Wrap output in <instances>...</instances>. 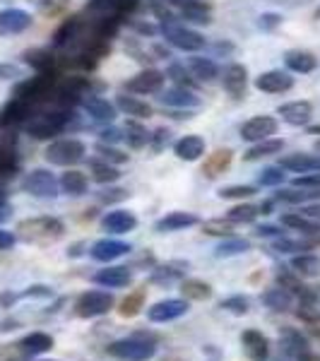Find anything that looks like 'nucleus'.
<instances>
[{
  "instance_id": "nucleus-1",
  "label": "nucleus",
  "mask_w": 320,
  "mask_h": 361,
  "mask_svg": "<svg viewBox=\"0 0 320 361\" xmlns=\"http://www.w3.org/2000/svg\"><path fill=\"white\" fill-rule=\"evenodd\" d=\"M70 118H73V114H70L68 109L39 114L27 123V133L32 137H37V140H49V137L58 135V133H61L63 128L70 123Z\"/></svg>"
},
{
  "instance_id": "nucleus-2",
  "label": "nucleus",
  "mask_w": 320,
  "mask_h": 361,
  "mask_svg": "<svg viewBox=\"0 0 320 361\" xmlns=\"http://www.w3.org/2000/svg\"><path fill=\"white\" fill-rule=\"evenodd\" d=\"M85 145L75 137H66V140H56L46 147V159L56 166H73L78 161L85 159Z\"/></svg>"
},
{
  "instance_id": "nucleus-3",
  "label": "nucleus",
  "mask_w": 320,
  "mask_h": 361,
  "mask_svg": "<svg viewBox=\"0 0 320 361\" xmlns=\"http://www.w3.org/2000/svg\"><path fill=\"white\" fill-rule=\"evenodd\" d=\"M161 34H164V39L168 44L176 46V49H181V51H190V54H193V51L205 49V39H202V34L178 25L176 20L161 22Z\"/></svg>"
},
{
  "instance_id": "nucleus-4",
  "label": "nucleus",
  "mask_w": 320,
  "mask_h": 361,
  "mask_svg": "<svg viewBox=\"0 0 320 361\" xmlns=\"http://www.w3.org/2000/svg\"><path fill=\"white\" fill-rule=\"evenodd\" d=\"M109 354L123 361H147L154 357V345L140 337H125V340H116L109 345Z\"/></svg>"
},
{
  "instance_id": "nucleus-5",
  "label": "nucleus",
  "mask_w": 320,
  "mask_h": 361,
  "mask_svg": "<svg viewBox=\"0 0 320 361\" xmlns=\"http://www.w3.org/2000/svg\"><path fill=\"white\" fill-rule=\"evenodd\" d=\"M22 188L34 197H56L58 195V180L49 169H34L29 171L25 180H22Z\"/></svg>"
},
{
  "instance_id": "nucleus-6",
  "label": "nucleus",
  "mask_w": 320,
  "mask_h": 361,
  "mask_svg": "<svg viewBox=\"0 0 320 361\" xmlns=\"http://www.w3.org/2000/svg\"><path fill=\"white\" fill-rule=\"evenodd\" d=\"M113 306V296L109 292H87L80 296L78 301V313L82 318H97V316H104L109 308Z\"/></svg>"
},
{
  "instance_id": "nucleus-7",
  "label": "nucleus",
  "mask_w": 320,
  "mask_h": 361,
  "mask_svg": "<svg viewBox=\"0 0 320 361\" xmlns=\"http://www.w3.org/2000/svg\"><path fill=\"white\" fill-rule=\"evenodd\" d=\"M277 133V121L272 116H253L251 121L241 126V137L246 142H260V140H267Z\"/></svg>"
},
{
  "instance_id": "nucleus-8",
  "label": "nucleus",
  "mask_w": 320,
  "mask_h": 361,
  "mask_svg": "<svg viewBox=\"0 0 320 361\" xmlns=\"http://www.w3.org/2000/svg\"><path fill=\"white\" fill-rule=\"evenodd\" d=\"M54 85V75L49 73V70H44V73H39L37 78L27 80V82H22L20 87L15 90V97L25 99V102L34 104L37 99H42L46 92H49V87Z\"/></svg>"
},
{
  "instance_id": "nucleus-9",
  "label": "nucleus",
  "mask_w": 320,
  "mask_h": 361,
  "mask_svg": "<svg viewBox=\"0 0 320 361\" xmlns=\"http://www.w3.org/2000/svg\"><path fill=\"white\" fill-rule=\"evenodd\" d=\"M255 87L265 94H282V92L294 87V78L289 73H282V70H267L255 80Z\"/></svg>"
},
{
  "instance_id": "nucleus-10",
  "label": "nucleus",
  "mask_w": 320,
  "mask_h": 361,
  "mask_svg": "<svg viewBox=\"0 0 320 361\" xmlns=\"http://www.w3.org/2000/svg\"><path fill=\"white\" fill-rule=\"evenodd\" d=\"M128 90L135 92V94H154L164 87V73L159 70H142L135 78L128 80Z\"/></svg>"
},
{
  "instance_id": "nucleus-11",
  "label": "nucleus",
  "mask_w": 320,
  "mask_h": 361,
  "mask_svg": "<svg viewBox=\"0 0 320 361\" xmlns=\"http://www.w3.org/2000/svg\"><path fill=\"white\" fill-rule=\"evenodd\" d=\"M185 311H188V304H185V301L166 299V301H159V304H154L152 308H149L147 318L152 320V323H168V320L181 318Z\"/></svg>"
},
{
  "instance_id": "nucleus-12",
  "label": "nucleus",
  "mask_w": 320,
  "mask_h": 361,
  "mask_svg": "<svg viewBox=\"0 0 320 361\" xmlns=\"http://www.w3.org/2000/svg\"><path fill=\"white\" fill-rule=\"evenodd\" d=\"M137 226V219L133 212L128 209H113L109 212L106 217L101 219V229L104 231H111V234H128Z\"/></svg>"
},
{
  "instance_id": "nucleus-13",
  "label": "nucleus",
  "mask_w": 320,
  "mask_h": 361,
  "mask_svg": "<svg viewBox=\"0 0 320 361\" xmlns=\"http://www.w3.org/2000/svg\"><path fill=\"white\" fill-rule=\"evenodd\" d=\"M29 27H32V15L25 10L10 8L0 13V34H20Z\"/></svg>"
},
{
  "instance_id": "nucleus-14",
  "label": "nucleus",
  "mask_w": 320,
  "mask_h": 361,
  "mask_svg": "<svg viewBox=\"0 0 320 361\" xmlns=\"http://www.w3.org/2000/svg\"><path fill=\"white\" fill-rule=\"evenodd\" d=\"M277 114L287 121L289 126H306L313 118V106L308 102H289L277 109Z\"/></svg>"
},
{
  "instance_id": "nucleus-15",
  "label": "nucleus",
  "mask_w": 320,
  "mask_h": 361,
  "mask_svg": "<svg viewBox=\"0 0 320 361\" xmlns=\"http://www.w3.org/2000/svg\"><path fill=\"white\" fill-rule=\"evenodd\" d=\"M130 246L128 243H121V241H113V238H101L92 246V258L99 260V263H111V260L121 258L125 255Z\"/></svg>"
},
{
  "instance_id": "nucleus-16",
  "label": "nucleus",
  "mask_w": 320,
  "mask_h": 361,
  "mask_svg": "<svg viewBox=\"0 0 320 361\" xmlns=\"http://www.w3.org/2000/svg\"><path fill=\"white\" fill-rule=\"evenodd\" d=\"M173 152L183 161H195L205 154V140L200 135H185L173 145Z\"/></svg>"
},
{
  "instance_id": "nucleus-17",
  "label": "nucleus",
  "mask_w": 320,
  "mask_h": 361,
  "mask_svg": "<svg viewBox=\"0 0 320 361\" xmlns=\"http://www.w3.org/2000/svg\"><path fill=\"white\" fill-rule=\"evenodd\" d=\"M168 3H171L173 8H178V13H181L185 20L195 22V25H207V22L212 20V17H209V10L200 3V0H168Z\"/></svg>"
},
{
  "instance_id": "nucleus-18",
  "label": "nucleus",
  "mask_w": 320,
  "mask_h": 361,
  "mask_svg": "<svg viewBox=\"0 0 320 361\" xmlns=\"http://www.w3.org/2000/svg\"><path fill=\"white\" fill-rule=\"evenodd\" d=\"M85 111L92 116L94 121H99V123H111V121L116 118V106L113 104H109L106 99L101 97H87L82 102Z\"/></svg>"
},
{
  "instance_id": "nucleus-19",
  "label": "nucleus",
  "mask_w": 320,
  "mask_h": 361,
  "mask_svg": "<svg viewBox=\"0 0 320 361\" xmlns=\"http://www.w3.org/2000/svg\"><path fill=\"white\" fill-rule=\"evenodd\" d=\"M29 109L32 104L25 102V99L15 97L10 104H5L3 111H0V128H8V126H17L20 121H25L29 116Z\"/></svg>"
},
{
  "instance_id": "nucleus-20",
  "label": "nucleus",
  "mask_w": 320,
  "mask_h": 361,
  "mask_svg": "<svg viewBox=\"0 0 320 361\" xmlns=\"http://www.w3.org/2000/svg\"><path fill=\"white\" fill-rule=\"evenodd\" d=\"M246 82H248V73L243 66H238V63H234V66H229L224 70V90L229 92L231 97H241L243 92H246Z\"/></svg>"
},
{
  "instance_id": "nucleus-21",
  "label": "nucleus",
  "mask_w": 320,
  "mask_h": 361,
  "mask_svg": "<svg viewBox=\"0 0 320 361\" xmlns=\"http://www.w3.org/2000/svg\"><path fill=\"white\" fill-rule=\"evenodd\" d=\"M241 342L253 361L267 359V340L263 333H258V330H246V333L241 335Z\"/></svg>"
},
{
  "instance_id": "nucleus-22",
  "label": "nucleus",
  "mask_w": 320,
  "mask_h": 361,
  "mask_svg": "<svg viewBox=\"0 0 320 361\" xmlns=\"http://www.w3.org/2000/svg\"><path fill=\"white\" fill-rule=\"evenodd\" d=\"M94 282L101 284V287L118 289V287H125V284H130V272H128V267H106V270H99L97 272Z\"/></svg>"
},
{
  "instance_id": "nucleus-23",
  "label": "nucleus",
  "mask_w": 320,
  "mask_h": 361,
  "mask_svg": "<svg viewBox=\"0 0 320 361\" xmlns=\"http://www.w3.org/2000/svg\"><path fill=\"white\" fill-rule=\"evenodd\" d=\"M197 224V217L190 212H168L166 217H161L156 222V231L159 234H166V231H178V229H185V226H193Z\"/></svg>"
},
{
  "instance_id": "nucleus-24",
  "label": "nucleus",
  "mask_w": 320,
  "mask_h": 361,
  "mask_svg": "<svg viewBox=\"0 0 320 361\" xmlns=\"http://www.w3.org/2000/svg\"><path fill=\"white\" fill-rule=\"evenodd\" d=\"M61 229L63 226L56 222V219H29V222H22L20 224V231H27V236L29 238H34V236H51V234H61Z\"/></svg>"
},
{
  "instance_id": "nucleus-25",
  "label": "nucleus",
  "mask_w": 320,
  "mask_h": 361,
  "mask_svg": "<svg viewBox=\"0 0 320 361\" xmlns=\"http://www.w3.org/2000/svg\"><path fill=\"white\" fill-rule=\"evenodd\" d=\"M188 66H190V73H193L197 80H202V82H212V80L219 75L217 63L205 56H193L188 61Z\"/></svg>"
},
{
  "instance_id": "nucleus-26",
  "label": "nucleus",
  "mask_w": 320,
  "mask_h": 361,
  "mask_svg": "<svg viewBox=\"0 0 320 361\" xmlns=\"http://www.w3.org/2000/svg\"><path fill=\"white\" fill-rule=\"evenodd\" d=\"M116 106H118L123 114L133 116V118H147V116L152 114L149 104H144L142 99H137V97H128V94H121L116 99Z\"/></svg>"
},
{
  "instance_id": "nucleus-27",
  "label": "nucleus",
  "mask_w": 320,
  "mask_h": 361,
  "mask_svg": "<svg viewBox=\"0 0 320 361\" xmlns=\"http://www.w3.org/2000/svg\"><path fill=\"white\" fill-rule=\"evenodd\" d=\"M284 61H287V68L292 70V73H301V75L313 73L318 66L316 58H313L311 54H306V51H289Z\"/></svg>"
},
{
  "instance_id": "nucleus-28",
  "label": "nucleus",
  "mask_w": 320,
  "mask_h": 361,
  "mask_svg": "<svg viewBox=\"0 0 320 361\" xmlns=\"http://www.w3.org/2000/svg\"><path fill=\"white\" fill-rule=\"evenodd\" d=\"M159 99L166 106H197V97L193 94V90H185V87H173Z\"/></svg>"
},
{
  "instance_id": "nucleus-29",
  "label": "nucleus",
  "mask_w": 320,
  "mask_h": 361,
  "mask_svg": "<svg viewBox=\"0 0 320 361\" xmlns=\"http://www.w3.org/2000/svg\"><path fill=\"white\" fill-rule=\"evenodd\" d=\"M61 188L66 190L68 195H85L87 193V176L82 171H78V169H70V171L63 173Z\"/></svg>"
},
{
  "instance_id": "nucleus-30",
  "label": "nucleus",
  "mask_w": 320,
  "mask_h": 361,
  "mask_svg": "<svg viewBox=\"0 0 320 361\" xmlns=\"http://www.w3.org/2000/svg\"><path fill=\"white\" fill-rule=\"evenodd\" d=\"M20 347L25 354H44L54 347V337L46 333H32L20 342Z\"/></svg>"
},
{
  "instance_id": "nucleus-31",
  "label": "nucleus",
  "mask_w": 320,
  "mask_h": 361,
  "mask_svg": "<svg viewBox=\"0 0 320 361\" xmlns=\"http://www.w3.org/2000/svg\"><path fill=\"white\" fill-rule=\"evenodd\" d=\"M284 149V140H277V137H267V140H260L255 142L251 149L246 152V159H263V157H270V154H277Z\"/></svg>"
},
{
  "instance_id": "nucleus-32",
  "label": "nucleus",
  "mask_w": 320,
  "mask_h": 361,
  "mask_svg": "<svg viewBox=\"0 0 320 361\" xmlns=\"http://www.w3.org/2000/svg\"><path fill=\"white\" fill-rule=\"evenodd\" d=\"M282 224L284 226H289V229H294V231H301V234H316V231H320V224L318 222H313V219H308L304 217V214H294V212H289V214H284L282 217Z\"/></svg>"
},
{
  "instance_id": "nucleus-33",
  "label": "nucleus",
  "mask_w": 320,
  "mask_h": 361,
  "mask_svg": "<svg viewBox=\"0 0 320 361\" xmlns=\"http://www.w3.org/2000/svg\"><path fill=\"white\" fill-rule=\"evenodd\" d=\"M263 301L272 308V311H287V308H292V294H289L284 287L270 289L267 294H263Z\"/></svg>"
},
{
  "instance_id": "nucleus-34",
  "label": "nucleus",
  "mask_w": 320,
  "mask_h": 361,
  "mask_svg": "<svg viewBox=\"0 0 320 361\" xmlns=\"http://www.w3.org/2000/svg\"><path fill=\"white\" fill-rule=\"evenodd\" d=\"M125 140H128V145H130V147H144V145L149 142V133H147V128L144 126H140L137 121H128V126H125Z\"/></svg>"
},
{
  "instance_id": "nucleus-35",
  "label": "nucleus",
  "mask_w": 320,
  "mask_h": 361,
  "mask_svg": "<svg viewBox=\"0 0 320 361\" xmlns=\"http://www.w3.org/2000/svg\"><path fill=\"white\" fill-rule=\"evenodd\" d=\"M284 345H287V352L294 354V357H304V354H308V342L306 337L301 333H296V330H287L284 333Z\"/></svg>"
},
{
  "instance_id": "nucleus-36",
  "label": "nucleus",
  "mask_w": 320,
  "mask_h": 361,
  "mask_svg": "<svg viewBox=\"0 0 320 361\" xmlns=\"http://www.w3.org/2000/svg\"><path fill=\"white\" fill-rule=\"evenodd\" d=\"M246 250H248L246 238H226L224 243L217 246V258H231V255L246 253Z\"/></svg>"
},
{
  "instance_id": "nucleus-37",
  "label": "nucleus",
  "mask_w": 320,
  "mask_h": 361,
  "mask_svg": "<svg viewBox=\"0 0 320 361\" xmlns=\"http://www.w3.org/2000/svg\"><path fill=\"white\" fill-rule=\"evenodd\" d=\"M292 265L299 275H318L320 272V260L316 255H296L292 260Z\"/></svg>"
},
{
  "instance_id": "nucleus-38",
  "label": "nucleus",
  "mask_w": 320,
  "mask_h": 361,
  "mask_svg": "<svg viewBox=\"0 0 320 361\" xmlns=\"http://www.w3.org/2000/svg\"><path fill=\"white\" fill-rule=\"evenodd\" d=\"M92 171H94V178L99 183H113L118 180V169H113L109 161H92Z\"/></svg>"
},
{
  "instance_id": "nucleus-39",
  "label": "nucleus",
  "mask_w": 320,
  "mask_h": 361,
  "mask_svg": "<svg viewBox=\"0 0 320 361\" xmlns=\"http://www.w3.org/2000/svg\"><path fill=\"white\" fill-rule=\"evenodd\" d=\"M25 61L29 63L32 68H37L39 73H44V70L51 68V54L49 51H29V54H25Z\"/></svg>"
},
{
  "instance_id": "nucleus-40",
  "label": "nucleus",
  "mask_w": 320,
  "mask_h": 361,
  "mask_svg": "<svg viewBox=\"0 0 320 361\" xmlns=\"http://www.w3.org/2000/svg\"><path fill=\"white\" fill-rule=\"evenodd\" d=\"M168 78L173 80L178 87H185V90H193L195 87V80H190V75H188V70H185L183 66H171L168 68Z\"/></svg>"
},
{
  "instance_id": "nucleus-41",
  "label": "nucleus",
  "mask_w": 320,
  "mask_h": 361,
  "mask_svg": "<svg viewBox=\"0 0 320 361\" xmlns=\"http://www.w3.org/2000/svg\"><path fill=\"white\" fill-rule=\"evenodd\" d=\"M255 217H258V209L251 207V205L234 207L229 212V222H253Z\"/></svg>"
},
{
  "instance_id": "nucleus-42",
  "label": "nucleus",
  "mask_w": 320,
  "mask_h": 361,
  "mask_svg": "<svg viewBox=\"0 0 320 361\" xmlns=\"http://www.w3.org/2000/svg\"><path fill=\"white\" fill-rule=\"evenodd\" d=\"M282 180H284L282 166H270V169H265V171L260 173L258 183H260V185H279Z\"/></svg>"
},
{
  "instance_id": "nucleus-43",
  "label": "nucleus",
  "mask_w": 320,
  "mask_h": 361,
  "mask_svg": "<svg viewBox=\"0 0 320 361\" xmlns=\"http://www.w3.org/2000/svg\"><path fill=\"white\" fill-rule=\"evenodd\" d=\"M75 29H78V17H70V20L66 22V25H63L61 29H58L56 32V37H54V44L56 46H63L68 42L70 37H73L75 34Z\"/></svg>"
},
{
  "instance_id": "nucleus-44",
  "label": "nucleus",
  "mask_w": 320,
  "mask_h": 361,
  "mask_svg": "<svg viewBox=\"0 0 320 361\" xmlns=\"http://www.w3.org/2000/svg\"><path fill=\"white\" fill-rule=\"evenodd\" d=\"M294 185L296 188H304V190H320V171H308L306 176H299L294 178Z\"/></svg>"
},
{
  "instance_id": "nucleus-45",
  "label": "nucleus",
  "mask_w": 320,
  "mask_h": 361,
  "mask_svg": "<svg viewBox=\"0 0 320 361\" xmlns=\"http://www.w3.org/2000/svg\"><path fill=\"white\" fill-rule=\"evenodd\" d=\"M183 294L190 296V299H207L209 296V287L202 282H185L183 284Z\"/></svg>"
},
{
  "instance_id": "nucleus-46",
  "label": "nucleus",
  "mask_w": 320,
  "mask_h": 361,
  "mask_svg": "<svg viewBox=\"0 0 320 361\" xmlns=\"http://www.w3.org/2000/svg\"><path fill=\"white\" fill-rule=\"evenodd\" d=\"M219 195L226 197V200H231V197H251L255 195V188H251V185H231V188L219 190Z\"/></svg>"
},
{
  "instance_id": "nucleus-47",
  "label": "nucleus",
  "mask_w": 320,
  "mask_h": 361,
  "mask_svg": "<svg viewBox=\"0 0 320 361\" xmlns=\"http://www.w3.org/2000/svg\"><path fill=\"white\" fill-rule=\"evenodd\" d=\"M320 195V190H316V193H299V190H282V193L277 195V200L282 202H294V205H299V202L308 200V197H316Z\"/></svg>"
},
{
  "instance_id": "nucleus-48",
  "label": "nucleus",
  "mask_w": 320,
  "mask_h": 361,
  "mask_svg": "<svg viewBox=\"0 0 320 361\" xmlns=\"http://www.w3.org/2000/svg\"><path fill=\"white\" fill-rule=\"evenodd\" d=\"M97 152L104 157V161H116V164H123V161H128V154L118 152V149H113V147H106V145H99Z\"/></svg>"
},
{
  "instance_id": "nucleus-49",
  "label": "nucleus",
  "mask_w": 320,
  "mask_h": 361,
  "mask_svg": "<svg viewBox=\"0 0 320 361\" xmlns=\"http://www.w3.org/2000/svg\"><path fill=\"white\" fill-rule=\"evenodd\" d=\"M222 308H229V311H234V313H246L248 311V301L243 299V296H234V299H226L222 301Z\"/></svg>"
},
{
  "instance_id": "nucleus-50",
  "label": "nucleus",
  "mask_w": 320,
  "mask_h": 361,
  "mask_svg": "<svg viewBox=\"0 0 320 361\" xmlns=\"http://www.w3.org/2000/svg\"><path fill=\"white\" fill-rule=\"evenodd\" d=\"M15 78H22V70L13 66V63H3L0 66V80H15Z\"/></svg>"
},
{
  "instance_id": "nucleus-51",
  "label": "nucleus",
  "mask_w": 320,
  "mask_h": 361,
  "mask_svg": "<svg viewBox=\"0 0 320 361\" xmlns=\"http://www.w3.org/2000/svg\"><path fill=\"white\" fill-rule=\"evenodd\" d=\"M15 234L13 231H5V229H0V250H8V248H13L15 246Z\"/></svg>"
},
{
  "instance_id": "nucleus-52",
  "label": "nucleus",
  "mask_w": 320,
  "mask_h": 361,
  "mask_svg": "<svg viewBox=\"0 0 320 361\" xmlns=\"http://www.w3.org/2000/svg\"><path fill=\"white\" fill-rule=\"evenodd\" d=\"M109 5L118 10V13H125V10H133V8H135L137 0H109Z\"/></svg>"
},
{
  "instance_id": "nucleus-53",
  "label": "nucleus",
  "mask_w": 320,
  "mask_h": 361,
  "mask_svg": "<svg viewBox=\"0 0 320 361\" xmlns=\"http://www.w3.org/2000/svg\"><path fill=\"white\" fill-rule=\"evenodd\" d=\"M301 214L308 217V219H313V222H318V219H320V205H308V207L301 209Z\"/></svg>"
},
{
  "instance_id": "nucleus-54",
  "label": "nucleus",
  "mask_w": 320,
  "mask_h": 361,
  "mask_svg": "<svg viewBox=\"0 0 320 361\" xmlns=\"http://www.w3.org/2000/svg\"><path fill=\"white\" fill-rule=\"evenodd\" d=\"M101 140H104V142H118V140H121V130H116V128H109V130L101 133Z\"/></svg>"
},
{
  "instance_id": "nucleus-55",
  "label": "nucleus",
  "mask_w": 320,
  "mask_h": 361,
  "mask_svg": "<svg viewBox=\"0 0 320 361\" xmlns=\"http://www.w3.org/2000/svg\"><path fill=\"white\" fill-rule=\"evenodd\" d=\"M279 25V17L277 15H265V17H260V27L263 29H272V27H277Z\"/></svg>"
},
{
  "instance_id": "nucleus-56",
  "label": "nucleus",
  "mask_w": 320,
  "mask_h": 361,
  "mask_svg": "<svg viewBox=\"0 0 320 361\" xmlns=\"http://www.w3.org/2000/svg\"><path fill=\"white\" fill-rule=\"evenodd\" d=\"M22 296H51V289L49 287H29Z\"/></svg>"
},
{
  "instance_id": "nucleus-57",
  "label": "nucleus",
  "mask_w": 320,
  "mask_h": 361,
  "mask_svg": "<svg viewBox=\"0 0 320 361\" xmlns=\"http://www.w3.org/2000/svg\"><path fill=\"white\" fill-rule=\"evenodd\" d=\"M258 234L260 236H277L279 231L275 229V226H258Z\"/></svg>"
},
{
  "instance_id": "nucleus-58",
  "label": "nucleus",
  "mask_w": 320,
  "mask_h": 361,
  "mask_svg": "<svg viewBox=\"0 0 320 361\" xmlns=\"http://www.w3.org/2000/svg\"><path fill=\"white\" fill-rule=\"evenodd\" d=\"M34 5H42V8H46V5H51L54 0H32Z\"/></svg>"
},
{
  "instance_id": "nucleus-59",
  "label": "nucleus",
  "mask_w": 320,
  "mask_h": 361,
  "mask_svg": "<svg viewBox=\"0 0 320 361\" xmlns=\"http://www.w3.org/2000/svg\"><path fill=\"white\" fill-rule=\"evenodd\" d=\"M313 147H316V152H320V137L316 140V145H313Z\"/></svg>"
}]
</instances>
